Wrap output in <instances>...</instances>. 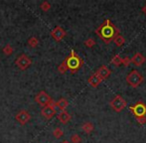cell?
<instances>
[{"label": "cell", "instance_id": "1", "mask_svg": "<svg viewBox=\"0 0 146 143\" xmlns=\"http://www.w3.org/2000/svg\"><path fill=\"white\" fill-rule=\"evenodd\" d=\"M65 62H66V65H67V68L73 72L79 70L82 66V60L75 54L74 51H72L71 56H70Z\"/></svg>", "mask_w": 146, "mask_h": 143}, {"label": "cell", "instance_id": "2", "mask_svg": "<svg viewBox=\"0 0 146 143\" xmlns=\"http://www.w3.org/2000/svg\"><path fill=\"white\" fill-rule=\"evenodd\" d=\"M127 83L133 87H136L142 83V75L138 73L137 71H132L126 77Z\"/></svg>", "mask_w": 146, "mask_h": 143}, {"label": "cell", "instance_id": "3", "mask_svg": "<svg viewBox=\"0 0 146 143\" xmlns=\"http://www.w3.org/2000/svg\"><path fill=\"white\" fill-rule=\"evenodd\" d=\"M15 64H16V66L20 69V70L24 71L31 66L32 61H31V59L29 58V57L26 56V55H21V56H19L17 59H16Z\"/></svg>", "mask_w": 146, "mask_h": 143}, {"label": "cell", "instance_id": "4", "mask_svg": "<svg viewBox=\"0 0 146 143\" xmlns=\"http://www.w3.org/2000/svg\"><path fill=\"white\" fill-rule=\"evenodd\" d=\"M35 101H36V103H38V105H40L41 107H44L49 105V103L52 101V99H51L50 95H49L46 91H42L35 97Z\"/></svg>", "mask_w": 146, "mask_h": 143}, {"label": "cell", "instance_id": "5", "mask_svg": "<svg viewBox=\"0 0 146 143\" xmlns=\"http://www.w3.org/2000/svg\"><path fill=\"white\" fill-rule=\"evenodd\" d=\"M114 28L112 25H110V24H106V25H104L102 28H100V36L102 37L104 39H106V40H110V39H111L112 37L114 36Z\"/></svg>", "mask_w": 146, "mask_h": 143}, {"label": "cell", "instance_id": "6", "mask_svg": "<svg viewBox=\"0 0 146 143\" xmlns=\"http://www.w3.org/2000/svg\"><path fill=\"white\" fill-rule=\"evenodd\" d=\"M110 105H111V107L113 108L114 110H116V111H121V110L125 107L126 103H125V101L120 95H117L116 97H114V99L110 101Z\"/></svg>", "mask_w": 146, "mask_h": 143}, {"label": "cell", "instance_id": "7", "mask_svg": "<svg viewBox=\"0 0 146 143\" xmlns=\"http://www.w3.org/2000/svg\"><path fill=\"white\" fill-rule=\"evenodd\" d=\"M15 118L20 124L24 125V124L29 122V120L31 119V115L27 110H20V111L15 115Z\"/></svg>", "mask_w": 146, "mask_h": 143}, {"label": "cell", "instance_id": "8", "mask_svg": "<svg viewBox=\"0 0 146 143\" xmlns=\"http://www.w3.org/2000/svg\"><path fill=\"white\" fill-rule=\"evenodd\" d=\"M130 109L133 111V113L137 116V117H143L146 114V107L142 103H137L135 105L130 107Z\"/></svg>", "mask_w": 146, "mask_h": 143}, {"label": "cell", "instance_id": "9", "mask_svg": "<svg viewBox=\"0 0 146 143\" xmlns=\"http://www.w3.org/2000/svg\"><path fill=\"white\" fill-rule=\"evenodd\" d=\"M52 37L55 39L56 41H61V40H63L64 39V37L66 36V32H65V30L63 29L62 27H56V28H54L53 29V31H52Z\"/></svg>", "mask_w": 146, "mask_h": 143}, {"label": "cell", "instance_id": "10", "mask_svg": "<svg viewBox=\"0 0 146 143\" xmlns=\"http://www.w3.org/2000/svg\"><path fill=\"white\" fill-rule=\"evenodd\" d=\"M55 112H56V110L53 109V108H51L49 105L44 107L42 108V110H41V113H42V115L44 116L45 118H47V119H51V118L54 116Z\"/></svg>", "mask_w": 146, "mask_h": 143}, {"label": "cell", "instance_id": "11", "mask_svg": "<svg viewBox=\"0 0 146 143\" xmlns=\"http://www.w3.org/2000/svg\"><path fill=\"white\" fill-rule=\"evenodd\" d=\"M58 119L60 120V122H62L63 124H66L70 121V119H71V115H70L66 110H63V111H62L61 113L58 115Z\"/></svg>", "mask_w": 146, "mask_h": 143}, {"label": "cell", "instance_id": "12", "mask_svg": "<svg viewBox=\"0 0 146 143\" xmlns=\"http://www.w3.org/2000/svg\"><path fill=\"white\" fill-rule=\"evenodd\" d=\"M144 62H145V58L141 54H139V53L135 54L134 57L132 58V63L135 66H140V65H142Z\"/></svg>", "mask_w": 146, "mask_h": 143}, {"label": "cell", "instance_id": "13", "mask_svg": "<svg viewBox=\"0 0 146 143\" xmlns=\"http://www.w3.org/2000/svg\"><path fill=\"white\" fill-rule=\"evenodd\" d=\"M100 81H102V79H100V77L98 75V73L92 75V77H90V79H88V83H90L92 87H98V85L100 83Z\"/></svg>", "mask_w": 146, "mask_h": 143}, {"label": "cell", "instance_id": "14", "mask_svg": "<svg viewBox=\"0 0 146 143\" xmlns=\"http://www.w3.org/2000/svg\"><path fill=\"white\" fill-rule=\"evenodd\" d=\"M96 73H98V75L100 77V79H106V77H108V75H110V69H108L106 67H102V68L100 69L98 72H96Z\"/></svg>", "mask_w": 146, "mask_h": 143}, {"label": "cell", "instance_id": "15", "mask_svg": "<svg viewBox=\"0 0 146 143\" xmlns=\"http://www.w3.org/2000/svg\"><path fill=\"white\" fill-rule=\"evenodd\" d=\"M68 105H69V101L65 99H59L58 103H57V107H58L59 108H61L62 110H65L66 108L68 107Z\"/></svg>", "mask_w": 146, "mask_h": 143}, {"label": "cell", "instance_id": "16", "mask_svg": "<svg viewBox=\"0 0 146 143\" xmlns=\"http://www.w3.org/2000/svg\"><path fill=\"white\" fill-rule=\"evenodd\" d=\"M2 52H3V53H4V55H6V56H11V55L13 54L14 50H13V48H12L11 45L7 44V45H6V46L3 48Z\"/></svg>", "mask_w": 146, "mask_h": 143}, {"label": "cell", "instance_id": "17", "mask_svg": "<svg viewBox=\"0 0 146 143\" xmlns=\"http://www.w3.org/2000/svg\"><path fill=\"white\" fill-rule=\"evenodd\" d=\"M28 45H29L31 48H36L39 45V40L36 37H31L29 40H28Z\"/></svg>", "mask_w": 146, "mask_h": 143}, {"label": "cell", "instance_id": "18", "mask_svg": "<svg viewBox=\"0 0 146 143\" xmlns=\"http://www.w3.org/2000/svg\"><path fill=\"white\" fill-rule=\"evenodd\" d=\"M53 135H54L55 138L59 139V138H61L62 136L64 135V132H63V130H62L61 128L57 127L56 129H54V131H53Z\"/></svg>", "mask_w": 146, "mask_h": 143}, {"label": "cell", "instance_id": "19", "mask_svg": "<svg viewBox=\"0 0 146 143\" xmlns=\"http://www.w3.org/2000/svg\"><path fill=\"white\" fill-rule=\"evenodd\" d=\"M92 129H94V125H92V123H90V122H87V123H85L83 125V130L85 132H87V133L92 132Z\"/></svg>", "mask_w": 146, "mask_h": 143}, {"label": "cell", "instance_id": "20", "mask_svg": "<svg viewBox=\"0 0 146 143\" xmlns=\"http://www.w3.org/2000/svg\"><path fill=\"white\" fill-rule=\"evenodd\" d=\"M40 7H41V9H42L43 11H48V10L51 8V4L49 3L48 1H43L42 3H41Z\"/></svg>", "mask_w": 146, "mask_h": 143}, {"label": "cell", "instance_id": "21", "mask_svg": "<svg viewBox=\"0 0 146 143\" xmlns=\"http://www.w3.org/2000/svg\"><path fill=\"white\" fill-rule=\"evenodd\" d=\"M71 141H72V143H81L82 139L78 134H74V135H72V137H71Z\"/></svg>", "mask_w": 146, "mask_h": 143}, {"label": "cell", "instance_id": "22", "mask_svg": "<svg viewBox=\"0 0 146 143\" xmlns=\"http://www.w3.org/2000/svg\"><path fill=\"white\" fill-rule=\"evenodd\" d=\"M58 69H59V72H60V73H64L66 71L68 70V68H67V65H66V62H65V61H64V62L62 63L61 65H60Z\"/></svg>", "mask_w": 146, "mask_h": 143}, {"label": "cell", "instance_id": "23", "mask_svg": "<svg viewBox=\"0 0 146 143\" xmlns=\"http://www.w3.org/2000/svg\"><path fill=\"white\" fill-rule=\"evenodd\" d=\"M123 43H124V39H123L122 37L118 36V37H116V38H115V44L116 45H118V46H121Z\"/></svg>", "mask_w": 146, "mask_h": 143}, {"label": "cell", "instance_id": "24", "mask_svg": "<svg viewBox=\"0 0 146 143\" xmlns=\"http://www.w3.org/2000/svg\"><path fill=\"white\" fill-rule=\"evenodd\" d=\"M113 63L115 65H120V63H121V60L119 59V57L118 56H116L115 58L113 59Z\"/></svg>", "mask_w": 146, "mask_h": 143}, {"label": "cell", "instance_id": "25", "mask_svg": "<svg viewBox=\"0 0 146 143\" xmlns=\"http://www.w3.org/2000/svg\"><path fill=\"white\" fill-rule=\"evenodd\" d=\"M94 44V42L92 40V39H88V40L87 41V42H86V45H87L88 47H92Z\"/></svg>", "mask_w": 146, "mask_h": 143}, {"label": "cell", "instance_id": "26", "mask_svg": "<svg viewBox=\"0 0 146 143\" xmlns=\"http://www.w3.org/2000/svg\"><path fill=\"white\" fill-rule=\"evenodd\" d=\"M62 143H70V142H69V141H67V140H65V141H63Z\"/></svg>", "mask_w": 146, "mask_h": 143}]
</instances>
